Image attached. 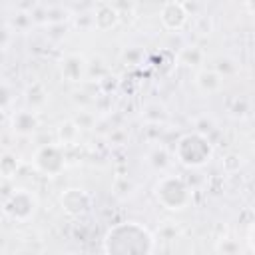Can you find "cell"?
<instances>
[{
	"instance_id": "6da1fadb",
	"label": "cell",
	"mask_w": 255,
	"mask_h": 255,
	"mask_svg": "<svg viewBox=\"0 0 255 255\" xmlns=\"http://www.w3.org/2000/svg\"><path fill=\"white\" fill-rule=\"evenodd\" d=\"M155 237L137 221H122L112 225L104 235L106 255H153Z\"/></svg>"
},
{
	"instance_id": "7a4b0ae2",
	"label": "cell",
	"mask_w": 255,
	"mask_h": 255,
	"mask_svg": "<svg viewBox=\"0 0 255 255\" xmlns=\"http://www.w3.org/2000/svg\"><path fill=\"white\" fill-rule=\"evenodd\" d=\"M213 143L207 137V133L193 129L185 131L177 137L173 145V157L177 163H181L187 169H199L207 165L213 159Z\"/></svg>"
},
{
	"instance_id": "3957f363",
	"label": "cell",
	"mask_w": 255,
	"mask_h": 255,
	"mask_svg": "<svg viewBox=\"0 0 255 255\" xmlns=\"http://www.w3.org/2000/svg\"><path fill=\"white\" fill-rule=\"evenodd\" d=\"M153 199L167 211H181L191 203L193 189L191 185L175 173H163L153 183Z\"/></svg>"
},
{
	"instance_id": "277c9868",
	"label": "cell",
	"mask_w": 255,
	"mask_h": 255,
	"mask_svg": "<svg viewBox=\"0 0 255 255\" xmlns=\"http://www.w3.org/2000/svg\"><path fill=\"white\" fill-rule=\"evenodd\" d=\"M38 197L32 189L18 187L6 195L2 201V213L14 223H30L38 213Z\"/></svg>"
},
{
	"instance_id": "5b68a950",
	"label": "cell",
	"mask_w": 255,
	"mask_h": 255,
	"mask_svg": "<svg viewBox=\"0 0 255 255\" xmlns=\"http://www.w3.org/2000/svg\"><path fill=\"white\" fill-rule=\"evenodd\" d=\"M32 165L38 173L46 177H56L66 169V147L56 143H42L34 155H32Z\"/></svg>"
},
{
	"instance_id": "8992f818",
	"label": "cell",
	"mask_w": 255,
	"mask_h": 255,
	"mask_svg": "<svg viewBox=\"0 0 255 255\" xmlns=\"http://www.w3.org/2000/svg\"><path fill=\"white\" fill-rule=\"evenodd\" d=\"M60 207L70 217H80V215H84V213L90 211L92 197L82 187H68V189H64L60 193Z\"/></svg>"
},
{
	"instance_id": "52a82bcc",
	"label": "cell",
	"mask_w": 255,
	"mask_h": 255,
	"mask_svg": "<svg viewBox=\"0 0 255 255\" xmlns=\"http://www.w3.org/2000/svg\"><path fill=\"white\" fill-rule=\"evenodd\" d=\"M90 20H92V26L100 32H110L114 28L120 26L122 22V14L120 10L116 8L114 2H98L94 4L92 8V14H90Z\"/></svg>"
},
{
	"instance_id": "ba28073f",
	"label": "cell",
	"mask_w": 255,
	"mask_h": 255,
	"mask_svg": "<svg viewBox=\"0 0 255 255\" xmlns=\"http://www.w3.org/2000/svg\"><path fill=\"white\" fill-rule=\"evenodd\" d=\"M159 22L165 30L169 32H179L185 28V24L189 22V14L183 6V2H177V0H169V2H163L161 8H159Z\"/></svg>"
},
{
	"instance_id": "9c48e42d",
	"label": "cell",
	"mask_w": 255,
	"mask_h": 255,
	"mask_svg": "<svg viewBox=\"0 0 255 255\" xmlns=\"http://www.w3.org/2000/svg\"><path fill=\"white\" fill-rule=\"evenodd\" d=\"M60 74L68 84H80L88 78V60L84 54L70 52L60 62Z\"/></svg>"
},
{
	"instance_id": "30bf717a",
	"label": "cell",
	"mask_w": 255,
	"mask_h": 255,
	"mask_svg": "<svg viewBox=\"0 0 255 255\" xmlns=\"http://www.w3.org/2000/svg\"><path fill=\"white\" fill-rule=\"evenodd\" d=\"M10 128L16 135L20 137H30L38 131L40 128V118H38V112L34 110H18L12 118H10Z\"/></svg>"
},
{
	"instance_id": "8fae6325",
	"label": "cell",
	"mask_w": 255,
	"mask_h": 255,
	"mask_svg": "<svg viewBox=\"0 0 255 255\" xmlns=\"http://www.w3.org/2000/svg\"><path fill=\"white\" fill-rule=\"evenodd\" d=\"M193 82H195V88L205 96H215L223 88V76L217 74L213 68H199L195 72Z\"/></svg>"
},
{
	"instance_id": "7c38bea8",
	"label": "cell",
	"mask_w": 255,
	"mask_h": 255,
	"mask_svg": "<svg viewBox=\"0 0 255 255\" xmlns=\"http://www.w3.org/2000/svg\"><path fill=\"white\" fill-rule=\"evenodd\" d=\"M56 133H58V143L66 147V145H74V143H78L82 129L74 124V120H66V122H62V124L58 126Z\"/></svg>"
},
{
	"instance_id": "4fadbf2b",
	"label": "cell",
	"mask_w": 255,
	"mask_h": 255,
	"mask_svg": "<svg viewBox=\"0 0 255 255\" xmlns=\"http://www.w3.org/2000/svg\"><path fill=\"white\" fill-rule=\"evenodd\" d=\"M141 116H143V120H145L147 124L157 126V124H163V122H165L167 110H165V106H163L161 102H147V104L143 106V110H141Z\"/></svg>"
},
{
	"instance_id": "5bb4252c",
	"label": "cell",
	"mask_w": 255,
	"mask_h": 255,
	"mask_svg": "<svg viewBox=\"0 0 255 255\" xmlns=\"http://www.w3.org/2000/svg\"><path fill=\"white\" fill-rule=\"evenodd\" d=\"M18 169H20V157L16 153L6 151L0 155V177L10 179L18 173Z\"/></svg>"
},
{
	"instance_id": "9a60e30c",
	"label": "cell",
	"mask_w": 255,
	"mask_h": 255,
	"mask_svg": "<svg viewBox=\"0 0 255 255\" xmlns=\"http://www.w3.org/2000/svg\"><path fill=\"white\" fill-rule=\"evenodd\" d=\"M26 100H28V104H30V110H38V108H42L46 102H48V92H46V88L42 86V84H32V86H28V90H26Z\"/></svg>"
},
{
	"instance_id": "2e32d148",
	"label": "cell",
	"mask_w": 255,
	"mask_h": 255,
	"mask_svg": "<svg viewBox=\"0 0 255 255\" xmlns=\"http://www.w3.org/2000/svg\"><path fill=\"white\" fill-rule=\"evenodd\" d=\"M147 161H149V165L155 167V169H165V167H169V163H171V155L167 153L165 147L157 145V147H153V149L147 153Z\"/></svg>"
},
{
	"instance_id": "e0dca14e",
	"label": "cell",
	"mask_w": 255,
	"mask_h": 255,
	"mask_svg": "<svg viewBox=\"0 0 255 255\" xmlns=\"http://www.w3.org/2000/svg\"><path fill=\"white\" fill-rule=\"evenodd\" d=\"M215 251H217V255H239L241 253V245L233 237H221L215 243Z\"/></svg>"
},
{
	"instance_id": "ac0fdd59",
	"label": "cell",
	"mask_w": 255,
	"mask_h": 255,
	"mask_svg": "<svg viewBox=\"0 0 255 255\" xmlns=\"http://www.w3.org/2000/svg\"><path fill=\"white\" fill-rule=\"evenodd\" d=\"M181 62L187 64V66H199L203 62V52L199 48H195V46L193 48H185L181 52Z\"/></svg>"
},
{
	"instance_id": "d6986e66",
	"label": "cell",
	"mask_w": 255,
	"mask_h": 255,
	"mask_svg": "<svg viewBox=\"0 0 255 255\" xmlns=\"http://www.w3.org/2000/svg\"><path fill=\"white\" fill-rule=\"evenodd\" d=\"M12 44V28L4 22H0V54L6 52Z\"/></svg>"
},
{
	"instance_id": "ffe728a7",
	"label": "cell",
	"mask_w": 255,
	"mask_h": 255,
	"mask_svg": "<svg viewBox=\"0 0 255 255\" xmlns=\"http://www.w3.org/2000/svg\"><path fill=\"white\" fill-rule=\"evenodd\" d=\"M72 120H74V124H76L80 129H90V128L94 126V120H96V118H94L90 112L82 110V112H80L76 118H72Z\"/></svg>"
},
{
	"instance_id": "44dd1931",
	"label": "cell",
	"mask_w": 255,
	"mask_h": 255,
	"mask_svg": "<svg viewBox=\"0 0 255 255\" xmlns=\"http://www.w3.org/2000/svg\"><path fill=\"white\" fill-rule=\"evenodd\" d=\"M10 102H12V94H10V90H8L4 84H0V108H6Z\"/></svg>"
},
{
	"instance_id": "7402d4cb",
	"label": "cell",
	"mask_w": 255,
	"mask_h": 255,
	"mask_svg": "<svg viewBox=\"0 0 255 255\" xmlns=\"http://www.w3.org/2000/svg\"><path fill=\"white\" fill-rule=\"evenodd\" d=\"M62 255H80V253H76V251H66V253H62Z\"/></svg>"
}]
</instances>
